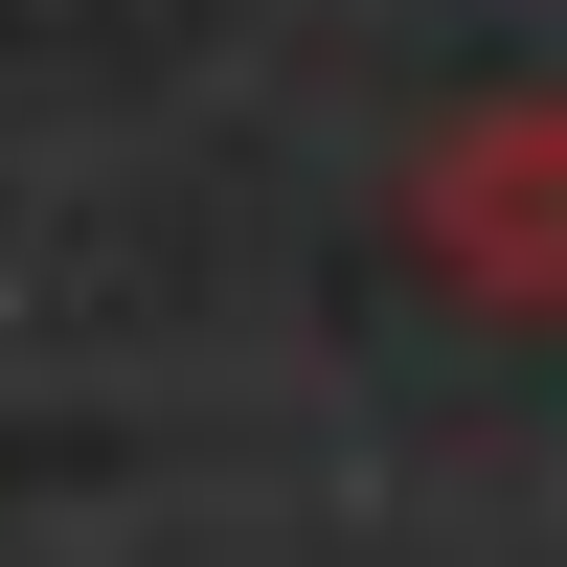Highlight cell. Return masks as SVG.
I'll return each mask as SVG.
<instances>
[{"mask_svg":"<svg viewBox=\"0 0 567 567\" xmlns=\"http://www.w3.org/2000/svg\"><path fill=\"white\" fill-rule=\"evenodd\" d=\"M386 205H409V250H432L477 318H545V296H567V91H477V114H432Z\"/></svg>","mask_w":567,"mask_h":567,"instance_id":"obj_1","label":"cell"}]
</instances>
